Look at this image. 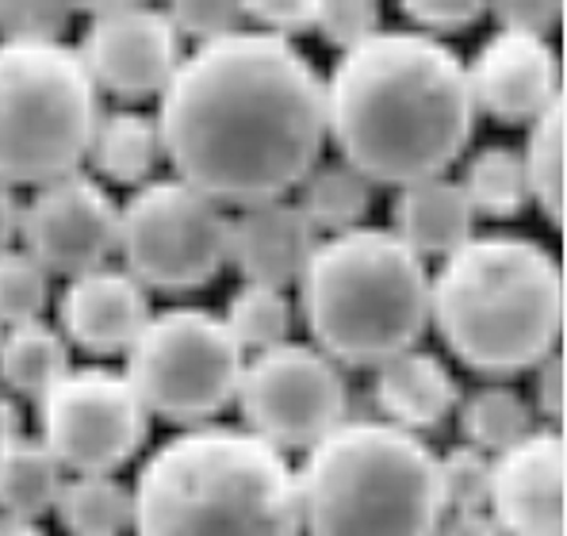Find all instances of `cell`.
<instances>
[{"mask_svg": "<svg viewBox=\"0 0 567 536\" xmlns=\"http://www.w3.org/2000/svg\"><path fill=\"white\" fill-rule=\"evenodd\" d=\"M238 406L249 433L272 449H311L346 422L349 388L338 364L315 346L280 341L241 368Z\"/></svg>", "mask_w": 567, "mask_h": 536, "instance_id": "30bf717a", "label": "cell"}, {"mask_svg": "<svg viewBox=\"0 0 567 536\" xmlns=\"http://www.w3.org/2000/svg\"><path fill=\"white\" fill-rule=\"evenodd\" d=\"M58 318H62V338H70L73 346L93 357H115L127 353L142 326L150 322V299L127 268L100 265L70 276L58 299Z\"/></svg>", "mask_w": 567, "mask_h": 536, "instance_id": "2e32d148", "label": "cell"}, {"mask_svg": "<svg viewBox=\"0 0 567 536\" xmlns=\"http://www.w3.org/2000/svg\"><path fill=\"white\" fill-rule=\"evenodd\" d=\"M472 207L461 184L449 177H430L403 184L391 204L395 238L414 257H449L472 238Z\"/></svg>", "mask_w": 567, "mask_h": 536, "instance_id": "d6986e66", "label": "cell"}, {"mask_svg": "<svg viewBox=\"0 0 567 536\" xmlns=\"http://www.w3.org/2000/svg\"><path fill=\"white\" fill-rule=\"evenodd\" d=\"M78 8L50 0H4L0 4V43H62V31Z\"/></svg>", "mask_w": 567, "mask_h": 536, "instance_id": "4dcf8cb0", "label": "cell"}, {"mask_svg": "<svg viewBox=\"0 0 567 536\" xmlns=\"http://www.w3.org/2000/svg\"><path fill=\"white\" fill-rule=\"evenodd\" d=\"M70 536H123L135 522V498L115 475H73L54 498Z\"/></svg>", "mask_w": 567, "mask_h": 536, "instance_id": "cb8c5ba5", "label": "cell"}, {"mask_svg": "<svg viewBox=\"0 0 567 536\" xmlns=\"http://www.w3.org/2000/svg\"><path fill=\"white\" fill-rule=\"evenodd\" d=\"M472 123L464 62L422 31H377L341 54L327 81V134L369 184L445 177Z\"/></svg>", "mask_w": 567, "mask_h": 536, "instance_id": "7a4b0ae2", "label": "cell"}, {"mask_svg": "<svg viewBox=\"0 0 567 536\" xmlns=\"http://www.w3.org/2000/svg\"><path fill=\"white\" fill-rule=\"evenodd\" d=\"M230 219L223 204L185 181H150L120 207L123 268L157 291H192L227 265Z\"/></svg>", "mask_w": 567, "mask_h": 536, "instance_id": "9c48e42d", "label": "cell"}, {"mask_svg": "<svg viewBox=\"0 0 567 536\" xmlns=\"http://www.w3.org/2000/svg\"><path fill=\"white\" fill-rule=\"evenodd\" d=\"M564 150H567L564 96H556L553 104L529 123V142H525V150H522V165H525V181H529V196L545 207V215L553 219V226H560V230H564V207H567Z\"/></svg>", "mask_w": 567, "mask_h": 536, "instance_id": "d4e9b609", "label": "cell"}, {"mask_svg": "<svg viewBox=\"0 0 567 536\" xmlns=\"http://www.w3.org/2000/svg\"><path fill=\"white\" fill-rule=\"evenodd\" d=\"M315 246H319V230L307 223L299 204L288 199L246 204L227 230V261L246 276V284L280 291L299 280Z\"/></svg>", "mask_w": 567, "mask_h": 536, "instance_id": "e0dca14e", "label": "cell"}, {"mask_svg": "<svg viewBox=\"0 0 567 536\" xmlns=\"http://www.w3.org/2000/svg\"><path fill=\"white\" fill-rule=\"evenodd\" d=\"M89 157H93V169L104 181L142 188L165 157L157 123L142 112H131V107L100 115L93 142H89Z\"/></svg>", "mask_w": 567, "mask_h": 536, "instance_id": "ffe728a7", "label": "cell"}, {"mask_svg": "<svg viewBox=\"0 0 567 536\" xmlns=\"http://www.w3.org/2000/svg\"><path fill=\"white\" fill-rule=\"evenodd\" d=\"M461 430L472 449L498 456L533 433V410L514 388L491 383L461 402Z\"/></svg>", "mask_w": 567, "mask_h": 536, "instance_id": "4316f807", "label": "cell"}, {"mask_svg": "<svg viewBox=\"0 0 567 536\" xmlns=\"http://www.w3.org/2000/svg\"><path fill=\"white\" fill-rule=\"evenodd\" d=\"M0 536H47L35 522H23V517L0 514Z\"/></svg>", "mask_w": 567, "mask_h": 536, "instance_id": "60d3db41", "label": "cell"}, {"mask_svg": "<svg viewBox=\"0 0 567 536\" xmlns=\"http://www.w3.org/2000/svg\"><path fill=\"white\" fill-rule=\"evenodd\" d=\"M135 536H299L296 472L235 425H188L150 452L135 487Z\"/></svg>", "mask_w": 567, "mask_h": 536, "instance_id": "3957f363", "label": "cell"}, {"mask_svg": "<svg viewBox=\"0 0 567 536\" xmlns=\"http://www.w3.org/2000/svg\"><path fill=\"white\" fill-rule=\"evenodd\" d=\"M399 12L414 28H422V35H430V31L472 28L480 16H487V4H480V0H406V4H399Z\"/></svg>", "mask_w": 567, "mask_h": 536, "instance_id": "e575fe53", "label": "cell"}, {"mask_svg": "<svg viewBox=\"0 0 567 536\" xmlns=\"http://www.w3.org/2000/svg\"><path fill=\"white\" fill-rule=\"evenodd\" d=\"M437 483L445 514H472L491 502V456L472 445H453L437 456Z\"/></svg>", "mask_w": 567, "mask_h": 536, "instance_id": "f546056e", "label": "cell"}, {"mask_svg": "<svg viewBox=\"0 0 567 536\" xmlns=\"http://www.w3.org/2000/svg\"><path fill=\"white\" fill-rule=\"evenodd\" d=\"M23 433V410L8 391H0V445H8L12 437Z\"/></svg>", "mask_w": 567, "mask_h": 536, "instance_id": "ab89813d", "label": "cell"}, {"mask_svg": "<svg viewBox=\"0 0 567 536\" xmlns=\"http://www.w3.org/2000/svg\"><path fill=\"white\" fill-rule=\"evenodd\" d=\"M468 73V92L475 112L495 115L498 123H533L560 92V58L548 39L503 31L475 50Z\"/></svg>", "mask_w": 567, "mask_h": 536, "instance_id": "9a60e30c", "label": "cell"}, {"mask_svg": "<svg viewBox=\"0 0 567 536\" xmlns=\"http://www.w3.org/2000/svg\"><path fill=\"white\" fill-rule=\"evenodd\" d=\"M20 234L47 276H81L104 265L115 249L120 207L93 177L70 173L35 188L20 212Z\"/></svg>", "mask_w": 567, "mask_h": 536, "instance_id": "4fadbf2b", "label": "cell"}, {"mask_svg": "<svg viewBox=\"0 0 567 536\" xmlns=\"http://www.w3.org/2000/svg\"><path fill=\"white\" fill-rule=\"evenodd\" d=\"M372 395L383 410V422L406 433L433 430L461 406V388H456L453 372L441 364V357L425 353V349H406V353L383 360L377 368Z\"/></svg>", "mask_w": 567, "mask_h": 536, "instance_id": "ac0fdd59", "label": "cell"}, {"mask_svg": "<svg viewBox=\"0 0 567 536\" xmlns=\"http://www.w3.org/2000/svg\"><path fill=\"white\" fill-rule=\"evenodd\" d=\"M20 199H16V192L8 188L4 181H0V249H8V241L20 234Z\"/></svg>", "mask_w": 567, "mask_h": 536, "instance_id": "f35d334b", "label": "cell"}, {"mask_svg": "<svg viewBox=\"0 0 567 536\" xmlns=\"http://www.w3.org/2000/svg\"><path fill=\"white\" fill-rule=\"evenodd\" d=\"M487 514L503 536H564L567 449L556 430H533L514 449L491 456Z\"/></svg>", "mask_w": 567, "mask_h": 536, "instance_id": "5bb4252c", "label": "cell"}, {"mask_svg": "<svg viewBox=\"0 0 567 536\" xmlns=\"http://www.w3.org/2000/svg\"><path fill=\"white\" fill-rule=\"evenodd\" d=\"M70 372V346L47 322H23L0 330V383L12 395L43 399Z\"/></svg>", "mask_w": 567, "mask_h": 536, "instance_id": "44dd1931", "label": "cell"}, {"mask_svg": "<svg viewBox=\"0 0 567 536\" xmlns=\"http://www.w3.org/2000/svg\"><path fill=\"white\" fill-rule=\"evenodd\" d=\"M165 16L177 28V35H192L199 43H215V39H227L246 28L241 4L235 0H185V4L165 8Z\"/></svg>", "mask_w": 567, "mask_h": 536, "instance_id": "d6a6232c", "label": "cell"}, {"mask_svg": "<svg viewBox=\"0 0 567 536\" xmlns=\"http://www.w3.org/2000/svg\"><path fill=\"white\" fill-rule=\"evenodd\" d=\"M85 43L78 47L96 89L120 100L162 96L181 65V35L165 8L154 4H93Z\"/></svg>", "mask_w": 567, "mask_h": 536, "instance_id": "7c38bea8", "label": "cell"}, {"mask_svg": "<svg viewBox=\"0 0 567 536\" xmlns=\"http://www.w3.org/2000/svg\"><path fill=\"white\" fill-rule=\"evenodd\" d=\"M537 406L545 418L564 422V357L553 353L540 360V375H537Z\"/></svg>", "mask_w": 567, "mask_h": 536, "instance_id": "8d00e7d4", "label": "cell"}, {"mask_svg": "<svg viewBox=\"0 0 567 536\" xmlns=\"http://www.w3.org/2000/svg\"><path fill=\"white\" fill-rule=\"evenodd\" d=\"M311 536H433L445 517L437 456L388 422H338L296 472Z\"/></svg>", "mask_w": 567, "mask_h": 536, "instance_id": "8992f818", "label": "cell"}, {"mask_svg": "<svg viewBox=\"0 0 567 536\" xmlns=\"http://www.w3.org/2000/svg\"><path fill=\"white\" fill-rule=\"evenodd\" d=\"M456 184H461L472 215H491V219H514L533 199L522 154L514 146H483L464 165V177Z\"/></svg>", "mask_w": 567, "mask_h": 536, "instance_id": "484cf974", "label": "cell"}, {"mask_svg": "<svg viewBox=\"0 0 567 536\" xmlns=\"http://www.w3.org/2000/svg\"><path fill=\"white\" fill-rule=\"evenodd\" d=\"M315 4L319 0H241V20L257 23L277 39H288L315 28Z\"/></svg>", "mask_w": 567, "mask_h": 536, "instance_id": "836d02e7", "label": "cell"}, {"mask_svg": "<svg viewBox=\"0 0 567 536\" xmlns=\"http://www.w3.org/2000/svg\"><path fill=\"white\" fill-rule=\"evenodd\" d=\"M430 318L453 357L475 372H525L560 341V261L522 234H472L430 280Z\"/></svg>", "mask_w": 567, "mask_h": 536, "instance_id": "277c9868", "label": "cell"}, {"mask_svg": "<svg viewBox=\"0 0 567 536\" xmlns=\"http://www.w3.org/2000/svg\"><path fill=\"white\" fill-rule=\"evenodd\" d=\"M100 89L65 43H0V181L70 177L89 157L100 123Z\"/></svg>", "mask_w": 567, "mask_h": 536, "instance_id": "52a82bcc", "label": "cell"}, {"mask_svg": "<svg viewBox=\"0 0 567 536\" xmlns=\"http://www.w3.org/2000/svg\"><path fill=\"white\" fill-rule=\"evenodd\" d=\"M433 536H503V529L487 509H472V514H445Z\"/></svg>", "mask_w": 567, "mask_h": 536, "instance_id": "74e56055", "label": "cell"}, {"mask_svg": "<svg viewBox=\"0 0 567 536\" xmlns=\"http://www.w3.org/2000/svg\"><path fill=\"white\" fill-rule=\"evenodd\" d=\"M311 31H319L322 43L349 54L380 31V4L377 0H319Z\"/></svg>", "mask_w": 567, "mask_h": 536, "instance_id": "1f68e13d", "label": "cell"}, {"mask_svg": "<svg viewBox=\"0 0 567 536\" xmlns=\"http://www.w3.org/2000/svg\"><path fill=\"white\" fill-rule=\"evenodd\" d=\"M223 326L227 333L238 341V349H265L288 341L291 330V303L280 288H265V284H241V288L230 296L227 315H223Z\"/></svg>", "mask_w": 567, "mask_h": 536, "instance_id": "83f0119b", "label": "cell"}, {"mask_svg": "<svg viewBox=\"0 0 567 536\" xmlns=\"http://www.w3.org/2000/svg\"><path fill=\"white\" fill-rule=\"evenodd\" d=\"M50 280L28 249H0V330L35 322L47 307Z\"/></svg>", "mask_w": 567, "mask_h": 536, "instance_id": "f1b7e54d", "label": "cell"}, {"mask_svg": "<svg viewBox=\"0 0 567 536\" xmlns=\"http://www.w3.org/2000/svg\"><path fill=\"white\" fill-rule=\"evenodd\" d=\"M154 123L177 181L215 204L284 199L319 165L327 81L288 39L241 28L181 58Z\"/></svg>", "mask_w": 567, "mask_h": 536, "instance_id": "6da1fadb", "label": "cell"}, {"mask_svg": "<svg viewBox=\"0 0 567 536\" xmlns=\"http://www.w3.org/2000/svg\"><path fill=\"white\" fill-rule=\"evenodd\" d=\"M43 445L78 475H112L146 445L150 414L112 368H70L39 399Z\"/></svg>", "mask_w": 567, "mask_h": 536, "instance_id": "8fae6325", "label": "cell"}, {"mask_svg": "<svg viewBox=\"0 0 567 536\" xmlns=\"http://www.w3.org/2000/svg\"><path fill=\"white\" fill-rule=\"evenodd\" d=\"M299 311L333 364L380 368L430 322V272L391 230L357 226L319 241L299 272Z\"/></svg>", "mask_w": 567, "mask_h": 536, "instance_id": "5b68a950", "label": "cell"}, {"mask_svg": "<svg viewBox=\"0 0 567 536\" xmlns=\"http://www.w3.org/2000/svg\"><path fill=\"white\" fill-rule=\"evenodd\" d=\"M487 12L503 31H522V35L537 39H548V31H556L564 20L560 0H514V4H491Z\"/></svg>", "mask_w": 567, "mask_h": 536, "instance_id": "d590c367", "label": "cell"}, {"mask_svg": "<svg viewBox=\"0 0 567 536\" xmlns=\"http://www.w3.org/2000/svg\"><path fill=\"white\" fill-rule=\"evenodd\" d=\"M58 491H62V464L50 456L43 441L20 433L0 445V514L35 522L54 509Z\"/></svg>", "mask_w": 567, "mask_h": 536, "instance_id": "7402d4cb", "label": "cell"}, {"mask_svg": "<svg viewBox=\"0 0 567 536\" xmlns=\"http://www.w3.org/2000/svg\"><path fill=\"white\" fill-rule=\"evenodd\" d=\"M372 184L364 173H357L349 162H319L299 181V212L315 230L346 234L357 230L369 215Z\"/></svg>", "mask_w": 567, "mask_h": 536, "instance_id": "603a6c76", "label": "cell"}, {"mask_svg": "<svg viewBox=\"0 0 567 536\" xmlns=\"http://www.w3.org/2000/svg\"><path fill=\"white\" fill-rule=\"evenodd\" d=\"M241 368L246 360L223 318L199 307H173L150 315L142 333L131 341L123 380L131 383L146 414L196 425L215 418L238 395Z\"/></svg>", "mask_w": 567, "mask_h": 536, "instance_id": "ba28073f", "label": "cell"}]
</instances>
